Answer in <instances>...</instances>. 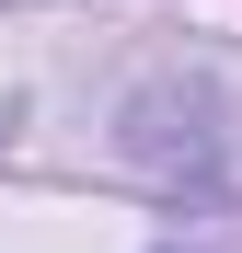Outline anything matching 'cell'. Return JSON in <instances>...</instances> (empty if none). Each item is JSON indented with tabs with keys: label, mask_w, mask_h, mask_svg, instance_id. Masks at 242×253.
I'll return each instance as SVG.
<instances>
[]
</instances>
